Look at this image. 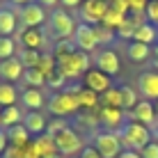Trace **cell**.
Segmentation results:
<instances>
[{
  "instance_id": "6da1fadb",
  "label": "cell",
  "mask_w": 158,
  "mask_h": 158,
  "mask_svg": "<svg viewBox=\"0 0 158 158\" xmlns=\"http://www.w3.org/2000/svg\"><path fill=\"white\" fill-rule=\"evenodd\" d=\"M117 135H119V140H122L124 149H131V151H142L144 147L154 140L151 128L144 126V124L133 122V119H126L124 126L117 131Z\"/></svg>"
},
{
  "instance_id": "7a4b0ae2",
  "label": "cell",
  "mask_w": 158,
  "mask_h": 158,
  "mask_svg": "<svg viewBox=\"0 0 158 158\" xmlns=\"http://www.w3.org/2000/svg\"><path fill=\"white\" fill-rule=\"evenodd\" d=\"M48 35L53 39L62 41V39H73V32L78 28V21L73 19L67 9H53L48 14Z\"/></svg>"
},
{
  "instance_id": "3957f363",
  "label": "cell",
  "mask_w": 158,
  "mask_h": 158,
  "mask_svg": "<svg viewBox=\"0 0 158 158\" xmlns=\"http://www.w3.org/2000/svg\"><path fill=\"white\" fill-rule=\"evenodd\" d=\"M87 69H89V53H83L78 48L64 57H57V71L67 80L69 78H83Z\"/></svg>"
},
{
  "instance_id": "277c9868",
  "label": "cell",
  "mask_w": 158,
  "mask_h": 158,
  "mask_svg": "<svg viewBox=\"0 0 158 158\" xmlns=\"http://www.w3.org/2000/svg\"><path fill=\"white\" fill-rule=\"evenodd\" d=\"M78 89V87H76ZM76 89H64V92H55L51 96V101L46 103L48 110H51L53 117H71L80 110L78 96H76Z\"/></svg>"
},
{
  "instance_id": "5b68a950",
  "label": "cell",
  "mask_w": 158,
  "mask_h": 158,
  "mask_svg": "<svg viewBox=\"0 0 158 158\" xmlns=\"http://www.w3.org/2000/svg\"><path fill=\"white\" fill-rule=\"evenodd\" d=\"M89 144L101 154V158H117L124 151V144H122V140H119V135L115 131H106V128L96 131V133L92 135Z\"/></svg>"
},
{
  "instance_id": "8992f818",
  "label": "cell",
  "mask_w": 158,
  "mask_h": 158,
  "mask_svg": "<svg viewBox=\"0 0 158 158\" xmlns=\"http://www.w3.org/2000/svg\"><path fill=\"white\" fill-rule=\"evenodd\" d=\"M53 140H55V149H57V154H62L64 158H69V156H78L80 151H83V147H85L83 138H80V135L76 133L71 126L64 128L62 133H57Z\"/></svg>"
},
{
  "instance_id": "52a82bcc",
  "label": "cell",
  "mask_w": 158,
  "mask_h": 158,
  "mask_svg": "<svg viewBox=\"0 0 158 158\" xmlns=\"http://www.w3.org/2000/svg\"><path fill=\"white\" fill-rule=\"evenodd\" d=\"M108 0H85L78 9V16H80V23H87V25H101L103 16L108 12Z\"/></svg>"
},
{
  "instance_id": "ba28073f",
  "label": "cell",
  "mask_w": 158,
  "mask_h": 158,
  "mask_svg": "<svg viewBox=\"0 0 158 158\" xmlns=\"http://www.w3.org/2000/svg\"><path fill=\"white\" fill-rule=\"evenodd\" d=\"M48 21V14H46V7H41L39 2H28L23 7H19V23L23 28H39Z\"/></svg>"
},
{
  "instance_id": "9c48e42d",
  "label": "cell",
  "mask_w": 158,
  "mask_h": 158,
  "mask_svg": "<svg viewBox=\"0 0 158 158\" xmlns=\"http://www.w3.org/2000/svg\"><path fill=\"white\" fill-rule=\"evenodd\" d=\"M73 46L83 53H94L99 46V37H96V25H87V23H78V28L73 32Z\"/></svg>"
},
{
  "instance_id": "30bf717a",
  "label": "cell",
  "mask_w": 158,
  "mask_h": 158,
  "mask_svg": "<svg viewBox=\"0 0 158 158\" xmlns=\"http://www.w3.org/2000/svg\"><path fill=\"white\" fill-rule=\"evenodd\" d=\"M83 87L96 92V94H106V92L112 87V80H110V76L103 73L101 69L89 67V69L85 71V76H83Z\"/></svg>"
},
{
  "instance_id": "8fae6325",
  "label": "cell",
  "mask_w": 158,
  "mask_h": 158,
  "mask_svg": "<svg viewBox=\"0 0 158 158\" xmlns=\"http://www.w3.org/2000/svg\"><path fill=\"white\" fill-rule=\"evenodd\" d=\"M94 67L101 69L103 73H108L112 78V76H117L122 71V64H119V55L112 48H101V51H96L94 55Z\"/></svg>"
},
{
  "instance_id": "7c38bea8",
  "label": "cell",
  "mask_w": 158,
  "mask_h": 158,
  "mask_svg": "<svg viewBox=\"0 0 158 158\" xmlns=\"http://www.w3.org/2000/svg\"><path fill=\"white\" fill-rule=\"evenodd\" d=\"M16 44L21 48H35V51H41L44 44H46V37L39 28H21L16 30Z\"/></svg>"
},
{
  "instance_id": "4fadbf2b",
  "label": "cell",
  "mask_w": 158,
  "mask_h": 158,
  "mask_svg": "<svg viewBox=\"0 0 158 158\" xmlns=\"http://www.w3.org/2000/svg\"><path fill=\"white\" fill-rule=\"evenodd\" d=\"M138 92L144 101H158V71H142L138 76Z\"/></svg>"
},
{
  "instance_id": "5bb4252c",
  "label": "cell",
  "mask_w": 158,
  "mask_h": 158,
  "mask_svg": "<svg viewBox=\"0 0 158 158\" xmlns=\"http://www.w3.org/2000/svg\"><path fill=\"white\" fill-rule=\"evenodd\" d=\"M99 122H101V126L106 131H115V133H117V131L124 126L126 117H124L122 108H108V106H103L101 112H99Z\"/></svg>"
},
{
  "instance_id": "9a60e30c",
  "label": "cell",
  "mask_w": 158,
  "mask_h": 158,
  "mask_svg": "<svg viewBox=\"0 0 158 158\" xmlns=\"http://www.w3.org/2000/svg\"><path fill=\"white\" fill-rule=\"evenodd\" d=\"M131 119L138 124H144V126L154 128L156 126V110H154V103L151 101H138V106L131 110Z\"/></svg>"
},
{
  "instance_id": "2e32d148",
  "label": "cell",
  "mask_w": 158,
  "mask_h": 158,
  "mask_svg": "<svg viewBox=\"0 0 158 158\" xmlns=\"http://www.w3.org/2000/svg\"><path fill=\"white\" fill-rule=\"evenodd\" d=\"M19 25V12H14V5L0 7V37H14Z\"/></svg>"
},
{
  "instance_id": "e0dca14e",
  "label": "cell",
  "mask_w": 158,
  "mask_h": 158,
  "mask_svg": "<svg viewBox=\"0 0 158 158\" xmlns=\"http://www.w3.org/2000/svg\"><path fill=\"white\" fill-rule=\"evenodd\" d=\"M23 126L28 128L30 135H35V138H39V135L46 133V126H48V119L44 117L41 110H30L23 115Z\"/></svg>"
},
{
  "instance_id": "ac0fdd59",
  "label": "cell",
  "mask_w": 158,
  "mask_h": 158,
  "mask_svg": "<svg viewBox=\"0 0 158 158\" xmlns=\"http://www.w3.org/2000/svg\"><path fill=\"white\" fill-rule=\"evenodd\" d=\"M23 71L25 67L19 62V57H9V60H2L0 62V78L5 83H16V80L23 78Z\"/></svg>"
},
{
  "instance_id": "d6986e66",
  "label": "cell",
  "mask_w": 158,
  "mask_h": 158,
  "mask_svg": "<svg viewBox=\"0 0 158 158\" xmlns=\"http://www.w3.org/2000/svg\"><path fill=\"white\" fill-rule=\"evenodd\" d=\"M19 103L25 108V112H30V110H41L48 101H46V96H44L41 89H30V87H25V89L21 92Z\"/></svg>"
},
{
  "instance_id": "ffe728a7",
  "label": "cell",
  "mask_w": 158,
  "mask_h": 158,
  "mask_svg": "<svg viewBox=\"0 0 158 158\" xmlns=\"http://www.w3.org/2000/svg\"><path fill=\"white\" fill-rule=\"evenodd\" d=\"M23 115L19 106H9V108H0V128H12L16 124H23Z\"/></svg>"
},
{
  "instance_id": "44dd1931",
  "label": "cell",
  "mask_w": 158,
  "mask_h": 158,
  "mask_svg": "<svg viewBox=\"0 0 158 158\" xmlns=\"http://www.w3.org/2000/svg\"><path fill=\"white\" fill-rule=\"evenodd\" d=\"M19 99H21V89L14 83H0V108L19 106Z\"/></svg>"
},
{
  "instance_id": "7402d4cb",
  "label": "cell",
  "mask_w": 158,
  "mask_h": 158,
  "mask_svg": "<svg viewBox=\"0 0 158 158\" xmlns=\"http://www.w3.org/2000/svg\"><path fill=\"white\" fill-rule=\"evenodd\" d=\"M140 23H144L142 19H140V14H133V16H126V19L122 21V25L115 30L117 32V37L119 39H133V35H135V30H138V25Z\"/></svg>"
},
{
  "instance_id": "603a6c76",
  "label": "cell",
  "mask_w": 158,
  "mask_h": 158,
  "mask_svg": "<svg viewBox=\"0 0 158 158\" xmlns=\"http://www.w3.org/2000/svg\"><path fill=\"white\" fill-rule=\"evenodd\" d=\"M158 39V28L156 25H151L149 21H144V23H140L138 25V30H135V35H133V41H140V44H154Z\"/></svg>"
},
{
  "instance_id": "cb8c5ba5",
  "label": "cell",
  "mask_w": 158,
  "mask_h": 158,
  "mask_svg": "<svg viewBox=\"0 0 158 158\" xmlns=\"http://www.w3.org/2000/svg\"><path fill=\"white\" fill-rule=\"evenodd\" d=\"M5 131H7V138H9V147H25L30 142V138H32L23 124H16V126L5 128Z\"/></svg>"
},
{
  "instance_id": "d4e9b609",
  "label": "cell",
  "mask_w": 158,
  "mask_h": 158,
  "mask_svg": "<svg viewBox=\"0 0 158 158\" xmlns=\"http://www.w3.org/2000/svg\"><path fill=\"white\" fill-rule=\"evenodd\" d=\"M21 83H23L25 87H30V89H41V87L46 85V76L41 73L39 67H32V69H25L23 71Z\"/></svg>"
},
{
  "instance_id": "484cf974",
  "label": "cell",
  "mask_w": 158,
  "mask_h": 158,
  "mask_svg": "<svg viewBox=\"0 0 158 158\" xmlns=\"http://www.w3.org/2000/svg\"><path fill=\"white\" fill-rule=\"evenodd\" d=\"M76 96H78V103H80L83 110H92V108H96L101 103L99 94L92 92V89H87V87H78V89H76Z\"/></svg>"
},
{
  "instance_id": "4316f807",
  "label": "cell",
  "mask_w": 158,
  "mask_h": 158,
  "mask_svg": "<svg viewBox=\"0 0 158 158\" xmlns=\"http://www.w3.org/2000/svg\"><path fill=\"white\" fill-rule=\"evenodd\" d=\"M126 55H128V60H133V62H147L149 55H151V48L147 46V44L131 41L128 48H126Z\"/></svg>"
},
{
  "instance_id": "83f0119b",
  "label": "cell",
  "mask_w": 158,
  "mask_h": 158,
  "mask_svg": "<svg viewBox=\"0 0 158 158\" xmlns=\"http://www.w3.org/2000/svg\"><path fill=\"white\" fill-rule=\"evenodd\" d=\"M16 57H19V62L23 64L25 69H32L39 64L41 60V51H35V48H21L19 46V53H16Z\"/></svg>"
},
{
  "instance_id": "f1b7e54d",
  "label": "cell",
  "mask_w": 158,
  "mask_h": 158,
  "mask_svg": "<svg viewBox=\"0 0 158 158\" xmlns=\"http://www.w3.org/2000/svg\"><path fill=\"white\" fill-rule=\"evenodd\" d=\"M119 92H122V110L124 112H131L135 106H138V92L133 89V87H128V85H122L119 87Z\"/></svg>"
},
{
  "instance_id": "f546056e",
  "label": "cell",
  "mask_w": 158,
  "mask_h": 158,
  "mask_svg": "<svg viewBox=\"0 0 158 158\" xmlns=\"http://www.w3.org/2000/svg\"><path fill=\"white\" fill-rule=\"evenodd\" d=\"M16 53H19V46H16L14 37H0V62L9 60V57H16Z\"/></svg>"
},
{
  "instance_id": "4dcf8cb0",
  "label": "cell",
  "mask_w": 158,
  "mask_h": 158,
  "mask_svg": "<svg viewBox=\"0 0 158 158\" xmlns=\"http://www.w3.org/2000/svg\"><path fill=\"white\" fill-rule=\"evenodd\" d=\"M126 19V14H122V12H117V9H108L106 16H103V21H101V25L103 28H110V30H117L119 25H122V21Z\"/></svg>"
},
{
  "instance_id": "1f68e13d",
  "label": "cell",
  "mask_w": 158,
  "mask_h": 158,
  "mask_svg": "<svg viewBox=\"0 0 158 158\" xmlns=\"http://www.w3.org/2000/svg\"><path fill=\"white\" fill-rule=\"evenodd\" d=\"M101 103L108 108H122V92H119V87L112 85L106 94H101Z\"/></svg>"
},
{
  "instance_id": "d6a6232c",
  "label": "cell",
  "mask_w": 158,
  "mask_h": 158,
  "mask_svg": "<svg viewBox=\"0 0 158 158\" xmlns=\"http://www.w3.org/2000/svg\"><path fill=\"white\" fill-rule=\"evenodd\" d=\"M37 67H39L41 73L48 78V76L57 69V60H55V55H53V53H41V60H39V64H37Z\"/></svg>"
},
{
  "instance_id": "836d02e7",
  "label": "cell",
  "mask_w": 158,
  "mask_h": 158,
  "mask_svg": "<svg viewBox=\"0 0 158 158\" xmlns=\"http://www.w3.org/2000/svg\"><path fill=\"white\" fill-rule=\"evenodd\" d=\"M64 128H69V122L64 117H55V119H48V126H46V135L55 138L57 133H62Z\"/></svg>"
},
{
  "instance_id": "e575fe53",
  "label": "cell",
  "mask_w": 158,
  "mask_h": 158,
  "mask_svg": "<svg viewBox=\"0 0 158 158\" xmlns=\"http://www.w3.org/2000/svg\"><path fill=\"white\" fill-rule=\"evenodd\" d=\"M64 83H67V78H64V76L60 73L57 69H55V71H53V73H51V76L46 78V85L55 87V89H60V92H62V85H64Z\"/></svg>"
},
{
  "instance_id": "d590c367",
  "label": "cell",
  "mask_w": 158,
  "mask_h": 158,
  "mask_svg": "<svg viewBox=\"0 0 158 158\" xmlns=\"http://www.w3.org/2000/svg\"><path fill=\"white\" fill-rule=\"evenodd\" d=\"M96 37H99V46H103V44H110L112 39H115L112 30H110V28H103V25H96Z\"/></svg>"
},
{
  "instance_id": "8d00e7d4",
  "label": "cell",
  "mask_w": 158,
  "mask_h": 158,
  "mask_svg": "<svg viewBox=\"0 0 158 158\" xmlns=\"http://www.w3.org/2000/svg\"><path fill=\"white\" fill-rule=\"evenodd\" d=\"M144 14H147V19H149V23L158 28V0H151V2L147 5V12Z\"/></svg>"
},
{
  "instance_id": "74e56055",
  "label": "cell",
  "mask_w": 158,
  "mask_h": 158,
  "mask_svg": "<svg viewBox=\"0 0 158 158\" xmlns=\"http://www.w3.org/2000/svg\"><path fill=\"white\" fill-rule=\"evenodd\" d=\"M147 5H149V0H128V9L133 14H144Z\"/></svg>"
},
{
  "instance_id": "f35d334b",
  "label": "cell",
  "mask_w": 158,
  "mask_h": 158,
  "mask_svg": "<svg viewBox=\"0 0 158 158\" xmlns=\"http://www.w3.org/2000/svg\"><path fill=\"white\" fill-rule=\"evenodd\" d=\"M140 156H142V158H158V142H156V140H151V142L140 151Z\"/></svg>"
},
{
  "instance_id": "ab89813d",
  "label": "cell",
  "mask_w": 158,
  "mask_h": 158,
  "mask_svg": "<svg viewBox=\"0 0 158 158\" xmlns=\"http://www.w3.org/2000/svg\"><path fill=\"white\" fill-rule=\"evenodd\" d=\"M7 149H9V138H7V131H5V128H0V158L7 154Z\"/></svg>"
},
{
  "instance_id": "60d3db41",
  "label": "cell",
  "mask_w": 158,
  "mask_h": 158,
  "mask_svg": "<svg viewBox=\"0 0 158 158\" xmlns=\"http://www.w3.org/2000/svg\"><path fill=\"white\" fill-rule=\"evenodd\" d=\"M78 156H80V158H101V154H99V151H96L92 144H85V147H83V151H80Z\"/></svg>"
},
{
  "instance_id": "b9f144b4",
  "label": "cell",
  "mask_w": 158,
  "mask_h": 158,
  "mask_svg": "<svg viewBox=\"0 0 158 158\" xmlns=\"http://www.w3.org/2000/svg\"><path fill=\"white\" fill-rule=\"evenodd\" d=\"M83 2H85V0H60V5H62L64 9H80Z\"/></svg>"
},
{
  "instance_id": "7bdbcfd3",
  "label": "cell",
  "mask_w": 158,
  "mask_h": 158,
  "mask_svg": "<svg viewBox=\"0 0 158 158\" xmlns=\"http://www.w3.org/2000/svg\"><path fill=\"white\" fill-rule=\"evenodd\" d=\"M117 158H142L140 156V151H131V149H124L122 154H119Z\"/></svg>"
},
{
  "instance_id": "ee69618b",
  "label": "cell",
  "mask_w": 158,
  "mask_h": 158,
  "mask_svg": "<svg viewBox=\"0 0 158 158\" xmlns=\"http://www.w3.org/2000/svg\"><path fill=\"white\" fill-rule=\"evenodd\" d=\"M35 2H39L41 7H55V5H60V0H35Z\"/></svg>"
},
{
  "instance_id": "f6af8a7d",
  "label": "cell",
  "mask_w": 158,
  "mask_h": 158,
  "mask_svg": "<svg viewBox=\"0 0 158 158\" xmlns=\"http://www.w3.org/2000/svg\"><path fill=\"white\" fill-rule=\"evenodd\" d=\"M9 2H12L14 7H23V5H28V2H32V0H9Z\"/></svg>"
},
{
  "instance_id": "bcb514c9",
  "label": "cell",
  "mask_w": 158,
  "mask_h": 158,
  "mask_svg": "<svg viewBox=\"0 0 158 158\" xmlns=\"http://www.w3.org/2000/svg\"><path fill=\"white\" fill-rule=\"evenodd\" d=\"M151 135H154V140H156V142H158V124H156V126H154V128H151Z\"/></svg>"
},
{
  "instance_id": "7dc6e473",
  "label": "cell",
  "mask_w": 158,
  "mask_h": 158,
  "mask_svg": "<svg viewBox=\"0 0 158 158\" xmlns=\"http://www.w3.org/2000/svg\"><path fill=\"white\" fill-rule=\"evenodd\" d=\"M154 110H156V124H158V101H156V106H154Z\"/></svg>"
},
{
  "instance_id": "c3c4849f",
  "label": "cell",
  "mask_w": 158,
  "mask_h": 158,
  "mask_svg": "<svg viewBox=\"0 0 158 158\" xmlns=\"http://www.w3.org/2000/svg\"><path fill=\"white\" fill-rule=\"evenodd\" d=\"M154 55H156V60H158V44H156V48H154Z\"/></svg>"
},
{
  "instance_id": "681fc988",
  "label": "cell",
  "mask_w": 158,
  "mask_h": 158,
  "mask_svg": "<svg viewBox=\"0 0 158 158\" xmlns=\"http://www.w3.org/2000/svg\"><path fill=\"white\" fill-rule=\"evenodd\" d=\"M69 158H80V156H69Z\"/></svg>"
},
{
  "instance_id": "f907efd6",
  "label": "cell",
  "mask_w": 158,
  "mask_h": 158,
  "mask_svg": "<svg viewBox=\"0 0 158 158\" xmlns=\"http://www.w3.org/2000/svg\"><path fill=\"white\" fill-rule=\"evenodd\" d=\"M0 2H5V0H0Z\"/></svg>"
}]
</instances>
